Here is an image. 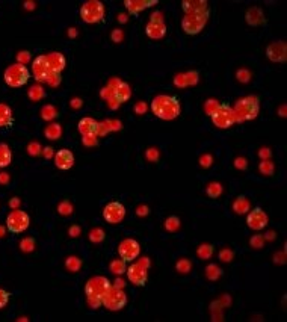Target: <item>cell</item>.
Wrapping results in <instances>:
<instances>
[{"label": "cell", "instance_id": "3", "mask_svg": "<svg viewBox=\"0 0 287 322\" xmlns=\"http://www.w3.org/2000/svg\"><path fill=\"white\" fill-rule=\"evenodd\" d=\"M235 115H236V121H248V120H254L259 115L260 111V103L259 98L254 95L241 98L236 106L233 107Z\"/></svg>", "mask_w": 287, "mask_h": 322}, {"label": "cell", "instance_id": "33", "mask_svg": "<svg viewBox=\"0 0 287 322\" xmlns=\"http://www.w3.org/2000/svg\"><path fill=\"white\" fill-rule=\"evenodd\" d=\"M89 239H91L92 242H101V241L104 239V232H103L101 229H94V230H91V233H89Z\"/></svg>", "mask_w": 287, "mask_h": 322}, {"label": "cell", "instance_id": "41", "mask_svg": "<svg viewBox=\"0 0 287 322\" xmlns=\"http://www.w3.org/2000/svg\"><path fill=\"white\" fill-rule=\"evenodd\" d=\"M45 150V156L48 157V156H51V148H44Z\"/></svg>", "mask_w": 287, "mask_h": 322}, {"label": "cell", "instance_id": "2", "mask_svg": "<svg viewBox=\"0 0 287 322\" xmlns=\"http://www.w3.org/2000/svg\"><path fill=\"white\" fill-rule=\"evenodd\" d=\"M110 286H112L110 282L103 276L92 277L91 280H88V283L85 286V294H86L88 303L91 306H98Z\"/></svg>", "mask_w": 287, "mask_h": 322}, {"label": "cell", "instance_id": "42", "mask_svg": "<svg viewBox=\"0 0 287 322\" xmlns=\"http://www.w3.org/2000/svg\"><path fill=\"white\" fill-rule=\"evenodd\" d=\"M3 233H5V229H3V227H0V238H3V236H5Z\"/></svg>", "mask_w": 287, "mask_h": 322}, {"label": "cell", "instance_id": "31", "mask_svg": "<svg viewBox=\"0 0 287 322\" xmlns=\"http://www.w3.org/2000/svg\"><path fill=\"white\" fill-rule=\"evenodd\" d=\"M57 114H56V109L51 106V104H47V106H44L42 109H41V117L44 118V120H53L54 117H56Z\"/></svg>", "mask_w": 287, "mask_h": 322}, {"label": "cell", "instance_id": "40", "mask_svg": "<svg viewBox=\"0 0 287 322\" xmlns=\"http://www.w3.org/2000/svg\"><path fill=\"white\" fill-rule=\"evenodd\" d=\"M232 257H233V253L230 251V250H224V251H221V259H222L224 262L232 260Z\"/></svg>", "mask_w": 287, "mask_h": 322}, {"label": "cell", "instance_id": "36", "mask_svg": "<svg viewBox=\"0 0 287 322\" xmlns=\"http://www.w3.org/2000/svg\"><path fill=\"white\" fill-rule=\"evenodd\" d=\"M11 298V294L5 289H0V310H2Z\"/></svg>", "mask_w": 287, "mask_h": 322}, {"label": "cell", "instance_id": "11", "mask_svg": "<svg viewBox=\"0 0 287 322\" xmlns=\"http://www.w3.org/2000/svg\"><path fill=\"white\" fill-rule=\"evenodd\" d=\"M103 218L109 224H120L126 218V207L118 201H112L104 206L103 209Z\"/></svg>", "mask_w": 287, "mask_h": 322}, {"label": "cell", "instance_id": "4", "mask_svg": "<svg viewBox=\"0 0 287 322\" xmlns=\"http://www.w3.org/2000/svg\"><path fill=\"white\" fill-rule=\"evenodd\" d=\"M207 21H209V9L195 11V12L185 14L182 20V27L188 35H198L204 29Z\"/></svg>", "mask_w": 287, "mask_h": 322}, {"label": "cell", "instance_id": "12", "mask_svg": "<svg viewBox=\"0 0 287 322\" xmlns=\"http://www.w3.org/2000/svg\"><path fill=\"white\" fill-rule=\"evenodd\" d=\"M118 253L121 256V259L124 262H133L138 259L139 253H141V247L139 242L135 239H124L120 245H118Z\"/></svg>", "mask_w": 287, "mask_h": 322}, {"label": "cell", "instance_id": "7", "mask_svg": "<svg viewBox=\"0 0 287 322\" xmlns=\"http://www.w3.org/2000/svg\"><path fill=\"white\" fill-rule=\"evenodd\" d=\"M101 304L107 310L118 312V310H121V309L126 307V304H127V295L118 286H110L107 289V292L104 294V297L101 300Z\"/></svg>", "mask_w": 287, "mask_h": 322}, {"label": "cell", "instance_id": "1", "mask_svg": "<svg viewBox=\"0 0 287 322\" xmlns=\"http://www.w3.org/2000/svg\"><path fill=\"white\" fill-rule=\"evenodd\" d=\"M151 111L160 120H174L180 115V101L172 95H157L151 101Z\"/></svg>", "mask_w": 287, "mask_h": 322}, {"label": "cell", "instance_id": "9", "mask_svg": "<svg viewBox=\"0 0 287 322\" xmlns=\"http://www.w3.org/2000/svg\"><path fill=\"white\" fill-rule=\"evenodd\" d=\"M30 218L24 210H12L6 218V229L11 233H23L29 229Z\"/></svg>", "mask_w": 287, "mask_h": 322}, {"label": "cell", "instance_id": "39", "mask_svg": "<svg viewBox=\"0 0 287 322\" xmlns=\"http://www.w3.org/2000/svg\"><path fill=\"white\" fill-rule=\"evenodd\" d=\"M57 210H59V213H62V215H70L73 212V206L68 201H64L57 206Z\"/></svg>", "mask_w": 287, "mask_h": 322}, {"label": "cell", "instance_id": "29", "mask_svg": "<svg viewBox=\"0 0 287 322\" xmlns=\"http://www.w3.org/2000/svg\"><path fill=\"white\" fill-rule=\"evenodd\" d=\"M45 95V92H44V89L41 88V86H32L30 89H29V98L30 100H33V101H38V100H41L42 97Z\"/></svg>", "mask_w": 287, "mask_h": 322}, {"label": "cell", "instance_id": "32", "mask_svg": "<svg viewBox=\"0 0 287 322\" xmlns=\"http://www.w3.org/2000/svg\"><path fill=\"white\" fill-rule=\"evenodd\" d=\"M165 227H166V230H169V232H176V230L180 227V220H179L177 217H169V218L165 221Z\"/></svg>", "mask_w": 287, "mask_h": 322}, {"label": "cell", "instance_id": "34", "mask_svg": "<svg viewBox=\"0 0 287 322\" xmlns=\"http://www.w3.org/2000/svg\"><path fill=\"white\" fill-rule=\"evenodd\" d=\"M67 268H68L70 271L76 273L79 268H80V260L77 257H68L67 259Z\"/></svg>", "mask_w": 287, "mask_h": 322}, {"label": "cell", "instance_id": "10", "mask_svg": "<svg viewBox=\"0 0 287 322\" xmlns=\"http://www.w3.org/2000/svg\"><path fill=\"white\" fill-rule=\"evenodd\" d=\"M32 73L38 82H48L53 76H56L51 71L45 55H39L32 61Z\"/></svg>", "mask_w": 287, "mask_h": 322}, {"label": "cell", "instance_id": "23", "mask_svg": "<svg viewBox=\"0 0 287 322\" xmlns=\"http://www.w3.org/2000/svg\"><path fill=\"white\" fill-rule=\"evenodd\" d=\"M12 162V151L8 144H0V170L6 168Z\"/></svg>", "mask_w": 287, "mask_h": 322}, {"label": "cell", "instance_id": "16", "mask_svg": "<svg viewBox=\"0 0 287 322\" xmlns=\"http://www.w3.org/2000/svg\"><path fill=\"white\" fill-rule=\"evenodd\" d=\"M54 165L59 170H70L74 165V154L68 148H62L54 154Z\"/></svg>", "mask_w": 287, "mask_h": 322}, {"label": "cell", "instance_id": "30", "mask_svg": "<svg viewBox=\"0 0 287 322\" xmlns=\"http://www.w3.org/2000/svg\"><path fill=\"white\" fill-rule=\"evenodd\" d=\"M206 192H207L209 197L216 198V197H219V195L222 194V186H221L219 183H215V182H213V183H210V185L207 186Z\"/></svg>", "mask_w": 287, "mask_h": 322}, {"label": "cell", "instance_id": "14", "mask_svg": "<svg viewBox=\"0 0 287 322\" xmlns=\"http://www.w3.org/2000/svg\"><path fill=\"white\" fill-rule=\"evenodd\" d=\"M268 215L263 209L256 207L254 210H251L247 217V224L251 230H263L268 226Z\"/></svg>", "mask_w": 287, "mask_h": 322}, {"label": "cell", "instance_id": "43", "mask_svg": "<svg viewBox=\"0 0 287 322\" xmlns=\"http://www.w3.org/2000/svg\"><path fill=\"white\" fill-rule=\"evenodd\" d=\"M18 203H20V201H18V200H14V201H12V200H11V203H9V204H11V206H12V204H14V206H17V204H18Z\"/></svg>", "mask_w": 287, "mask_h": 322}, {"label": "cell", "instance_id": "17", "mask_svg": "<svg viewBox=\"0 0 287 322\" xmlns=\"http://www.w3.org/2000/svg\"><path fill=\"white\" fill-rule=\"evenodd\" d=\"M45 56H47L48 65H50V68H51V71L54 74H59L65 68L67 61H65V56L62 55V53L53 51V53H48V55H45Z\"/></svg>", "mask_w": 287, "mask_h": 322}, {"label": "cell", "instance_id": "28", "mask_svg": "<svg viewBox=\"0 0 287 322\" xmlns=\"http://www.w3.org/2000/svg\"><path fill=\"white\" fill-rule=\"evenodd\" d=\"M233 209L238 212V213H245L248 209H250V203L245 197H238V200L235 201L233 204Z\"/></svg>", "mask_w": 287, "mask_h": 322}, {"label": "cell", "instance_id": "27", "mask_svg": "<svg viewBox=\"0 0 287 322\" xmlns=\"http://www.w3.org/2000/svg\"><path fill=\"white\" fill-rule=\"evenodd\" d=\"M110 271H112L113 274H117V276L126 273V271H127V270H126V262L121 260V259L112 260V262H110Z\"/></svg>", "mask_w": 287, "mask_h": 322}, {"label": "cell", "instance_id": "19", "mask_svg": "<svg viewBox=\"0 0 287 322\" xmlns=\"http://www.w3.org/2000/svg\"><path fill=\"white\" fill-rule=\"evenodd\" d=\"M268 58L272 62H284L286 61V44L274 42L268 47Z\"/></svg>", "mask_w": 287, "mask_h": 322}, {"label": "cell", "instance_id": "15", "mask_svg": "<svg viewBox=\"0 0 287 322\" xmlns=\"http://www.w3.org/2000/svg\"><path fill=\"white\" fill-rule=\"evenodd\" d=\"M127 276H129V280L135 286H145V283L148 280L147 266H144L142 263H133L127 270Z\"/></svg>", "mask_w": 287, "mask_h": 322}, {"label": "cell", "instance_id": "24", "mask_svg": "<svg viewBox=\"0 0 287 322\" xmlns=\"http://www.w3.org/2000/svg\"><path fill=\"white\" fill-rule=\"evenodd\" d=\"M247 21L251 24V26H259V24H265L266 20L263 18V14L259 8H251L248 12H247Z\"/></svg>", "mask_w": 287, "mask_h": 322}, {"label": "cell", "instance_id": "20", "mask_svg": "<svg viewBox=\"0 0 287 322\" xmlns=\"http://www.w3.org/2000/svg\"><path fill=\"white\" fill-rule=\"evenodd\" d=\"M12 124H14L12 109L8 104L0 103V127L5 129V127H11Z\"/></svg>", "mask_w": 287, "mask_h": 322}, {"label": "cell", "instance_id": "22", "mask_svg": "<svg viewBox=\"0 0 287 322\" xmlns=\"http://www.w3.org/2000/svg\"><path fill=\"white\" fill-rule=\"evenodd\" d=\"M182 8L186 14L189 12H195V11H204V9H209L207 6V2H204V0H185V2L182 3Z\"/></svg>", "mask_w": 287, "mask_h": 322}, {"label": "cell", "instance_id": "6", "mask_svg": "<svg viewBox=\"0 0 287 322\" xmlns=\"http://www.w3.org/2000/svg\"><path fill=\"white\" fill-rule=\"evenodd\" d=\"M3 79H5L8 86L20 88V86H24L29 82L30 71L27 70V67L24 64H14V65H9L5 70Z\"/></svg>", "mask_w": 287, "mask_h": 322}, {"label": "cell", "instance_id": "13", "mask_svg": "<svg viewBox=\"0 0 287 322\" xmlns=\"http://www.w3.org/2000/svg\"><path fill=\"white\" fill-rule=\"evenodd\" d=\"M145 32L151 39H162L166 35V26H165L163 18L160 17V14L156 12V14L151 15V20L148 21V24L145 27Z\"/></svg>", "mask_w": 287, "mask_h": 322}, {"label": "cell", "instance_id": "37", "mask_svg": "<svg viewBox=\"0 0 287 322\" xmlns=\"http://www.w3.org/2000/svg\"><path fill=\"white\" fill-rule=\"evenodd\" d=\"M177 270H179L180 273H183V274L189 273V270H191V262L186 260V259H182V260L177 263Z\"/></svg>", "mask_w": 287, "mask_h": 322}, {"label": "cell", "instance_id": "35", "mask_svg": "<svg viewBox=\"0 0 287 322\" xmlns=\"http://www.w3.org/2000/svg\"><path fill=\"white\" fill-rule=\"evenodd\" d=\"M212 253H213L212 245H201V247L198 248V256H200L201 259H209V257L212 256Z\"/></svg>", "mask_w": 287, "mask_h": 322}, {"label": "cell", "instance_id": "18", "mask_svg": "<svg viewBox=\"0 0 287 322\" xmlns=\"http://www.w3.org/2000/svg\"><path fill=\"white\" fill-rule=\"evenodd\" d=\"M124 5L130 14L136 15L141 11H144L153 5H157V0H124Z\"/></svg>", "mask_w": 287, "mask_h": 322}, {"label": "cell", "instance_id": "26", "mask_svg": "<svg viewBox=\"0 0 287 322\" xmlns=\"http://www.w3.org/2000/svg\"><path fill=\"white\" fill-rule=\"evenodd\" d=\"M113 95L117 97V100L120 101V103H124L129 97H130V91H129V86L126 85V83H120V86L115 89V92H113Z\"/></svg>", "mask_w": 287, "mask_h": 322}, {"label": "cell", "instance_id": "38", "mask_svg": "<svg viewBox=\"0 0 287 322\" xmlns=\"http://www.w3.org/2000/svg\"><path fill=\"white\" fill-rule=\"evenodd\" d=\"M33 247H35V244H33V239H30V238H27V239H24V241H21V242H20V248H21V251L29 253V251H32V250H33Z\"/></svg>", "mask_w": 287, "mask_h": 322}, {"label": "cell", "instance_id": "21", "mask_svg": "<svg viewBox=\"0 0 287 322\" xmlns=\"http://www.w3.org/2000/svg\"><path fill=\"white\" fill-rule=\"evenodd\" d=\"M95 130H97V121L94 118L86 117V118H82L79 121V132L83 136H91L95 133Z\"/></svg>", "mask_w": 287, "mask_h": 322}, {"label": "cell", "instance_id": "25", "mask_svg": "<svg viewBox=\"0 0 287 322\" xmlns=\"http://www.w3.org/2000/svg\"><path fill=\"white\" fill-rule=\"evenodd\" d=\"M44 135H45L47 139H51V141L59 139L61 135H62V127H61V124H56V123L48 124V126L45 127V130H44Z\"/></svg>", "mask_w": 287, "mask_h": 322}, {"label": "cell", "instance_id": "5", "mask_svg": "<svg viewBox=\"0 0 287 322\" xmlns=\"http://www.w3.org/2000/svg\"><path fill=\"white\" fill-rule=\"evenodd\" d=\"M212 121L218 129H228L236 123V115L233 107H230L225 103H219L215 106V109L210 112Z\"/></svg>", "mask_w": 287, "mask_h": 322}, {"label": "cell", "instance_id": "8", "mask_svg": "<svg viewBox=\"0 0 287 322\" xmlns=\"http://www.w3.org/2000/svg\"><path fill=\"white\" fill-rule=\"evenodd\" d=\"M104 17V5L100 2V0H89V2H85L80 8V18L85 23H98L101 21Z\"/></svg>", "mask_w": 287, "mask_h": 322}]
</instances>
